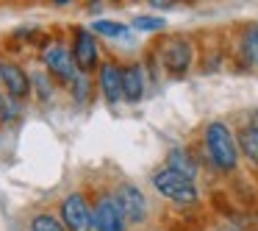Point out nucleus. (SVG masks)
Returning a JSON list of instances; mask_svg holds the SVG:
<instances>
[{
    "label": "nucleus",
    "mask_w": 258,
    "mask_h": 231,
    "mask_svg": "<svg viewBox=\"0 0 258 231\" xmlns=\"http://www.w3.org/2000/svg\"><path fill=\"white\" fill-rule=\"evenodd\" d=\"M58 212H61V223L67 231H95V225H92V201L84 192H70L58 203Z\"/></svg>",
    "instance_id": "nucleus-3"
},
{
    "label": "nucleus",
    "mask_w": 258,
    "mask_h": 231,
    "mask_svg": "<svg viewBox=\"0 0 258 231\" xmlns=\"http://www.w3.org/2000/svg\"><path fill=\"white\" fill-rule=\"evenodd\" d=\"M167 167L175 170V173H180V175H186V178H191V181H195L197 170H200V167H197V162L191 159V153L186 151V148H175V151H169Z\"/></svg>",
    "instance_id": "nucleus-12"
},
{
    "label": "nucleus",
    "mask_w": 258,
    "mask_h": 231,
    "mask_svg": "<svg viewBox=\"0 0 258 231\" xmlns=\"http://www.w3.org/2000/svg\"><path fill=\"white\" fill-rule=\"evenodd\" d=\"M0 89H3V95L14 98V101H23V98L31 95V75L17 62L0 56Z\"/></svg>",
    "instance_id": "nucleus-7"
},
{
    "label": "nucleus",
    "mask_w": 258,
    "mask_h": 231,
    "mask_svg": "<svg viewBox=\"0 0 258 231\" xmlns=\"http://www.w3.org/2000/svg\"><path fill=\"white\" fill-rule=\"evenodd\" d=\"M236 145L241 148L247 162L258 167V125H252V123L244 125V128L239 131V142H236Z\"/></svg>",
    "instance_id": "nucleus-13"
},
{
    "label": "nucleus",
    "mask_w": 258,
    "mask_h": 231,
    "mask_svg": "<svg viewBox=\"0 0 258 231\" xmlns=\"http://www.w3.org/2000/svg\"><path fill=\"white\" fill-rule=\"evenodd\" d=\"M206 153H208L214 167L222 170V173H233L239 167V145H236V136L219 120L206 125Z\"/></svg>",
    "instance_id": "nucleus-1"
},
{
    "label": "nucleus",
    "mask_w": 258,
    "mask_h": 231,
    "mask_svg": "<svg viewBox=\"0 0 258 231\" xmlns=\"http://www.w3.org/2000/svg\"><path fill=\"white\" fill-rule=\"evenodd\" d=\"M92 225H95V231H128V223H125L111 192H100L92 201Z\"/></svg>",
    "instance_id": "nucleus-6"
},
{
    "label": "nucleus",
    "mask_w": 258,
    "mask_h": 231,
    "mask_svg": "<svg viewBox=\"0 0 258 231\" xmlns=\"http://www.w3.org/2000/svg\"><path fill=\"white\" fill-rule=\"evenodd\" d=\"M70 92H73L75 103H89V95H92V78L89 73H78L73 81H70Z\"/></svg>",
    "instance_id": "nucleus-15"
},
{
    "label": "nucleus",
    "mask_w": 258,
    "mask_h": 231,
    "mask_svg": "<svg viewBox=\"0 0 258 231\" xmlns=\"http://www.w3.org/2000/svg\"><path fill=\"white\" fill-rule=\"evenodd\" d=\"M97 86L108 103H119L122 101V67L117 62H103L97 73Z\"/></svg>",
    "instance_id": "nucleus-10"
},
{
    "label": "nucleus",
    "mask_w": 258,
    "mask_h": 231,
    "mask_svg": "<svg viewBox=\"0 0 258 231\" xmlns=\"http://www.w3.org/2000/svg\"><path fill=\"white\" fill-rule=\"evenodd\" d=\"M111 195H114V201H117L119 212H122L125 223L128 225L145 223V217H147V198H145V192H142L139 187L125 181V184H119Z\"/></svg>",
    "instance_id": "nucleus-5"
},
{
    "label": "nucleus",
    "mask_w": 258,
    "mask_h": 231,
    "mask_svg": "<svg viewBox=\"0 0 258 231\" xmlns=\"http://www.w3.org/2000/svg\"><path fill=\"white\" fill-rule=\"evenodd\" d=\"M70 51H73V59H75L81 73H89V70L97 67V62H100L97 42L86 28H75V39H73V48H70Z\"/></svg>",
    "instance_id": "nucleus-9"
},
{
    "label": "nucleus",
    "mask_w": 258,
    "mask_h": 231,
    "mask_svg": "<svg viewBox=\"0 0 258 231\" xmlns=\"http://www.w3.org/2000/svg\"><path fill=\"white\" fill-rule=\"evenodd\" d=\"M31 89H36V95L39 98H53V84H50V75H47V70H36L34 75H31Z\"/></svg>",
    "instance_id": "nucleus-18"
},
{
    "label": "nucleus",
    "mask_w": 258,
    "mask_h": 231,
    "mask_svg": "<svg viewBox=\"0 0 258 231\" xmlns=\"http://www.w3.org/2000/svg\"><path fill=\"white\" fill-rule=\"evenodd\" d=\"M31 231H67V228H64V223L56 217V214L42 212V214H36V217L31 220Z\"/></svg>",
    "instance_id": "nucleus-17"
},
{
    "label": "nucleus",
    "mask_w": 258,
    "mask_h": 231,
    "mask_svg": "<svg viewBox=\"0 0 258 231\" xmlns=\"http://www.w3.org/2000/svg\"><path fill=\"white\" fill-rule=\"evenodd\" d=\"M191 56H195L191 42L183 39V36H172L161 45V62L172 75H183L191 67Z\"/></svg>",
    "instance_id": "nucleus-8"
},
{
    "label": "nucleus",
    "mask_w": 258,
    "mask_h": 231,
    "mask_svg": "<svg viewBox=\"0 0 258 231\" xmlns=\"http://www.w3.org/2000/svg\"><path fill=\"white\" fill-rule=\"evenodd\" d=\"M92 31L108 36V39H128L131 36V28L117 23V20H97V23H92Z\"/></svg>",
    "instance_id": "nucleus-14"
},
{
    "label": "nucleus",
    "mask_w": 258,
    "mask_h": 231,
    "mask_svg": "<svg viewBox=\"0 0 258 231\" xmlns=\"http://www.w3.org/2000/svg\"><path fill=\"white\" fill-rule=\"evenodd\" d=\"M42 62H45V67H47V75L64 81V84H70V81L81 73L75 59H73V51H70L64 42H47L45 51H42Z\"/></svg>",
    "instance_id": "nucleus-4"
},
{
    "label": "nucleus",
    "mask_w": 258,
    "mask_h": 231,
    "mask_svg": "<svg viewBox=\"0 0 258 231\" xmlns=\"http://www.w3.org/2000/svg\"><path fill=\"white\" fill-rule=\"evenodd\" d=\"M241 51H244L247 62L252 64V67L258 70V23L250 25V28L244 31V39H241Z\"/></svg>",
    "instance_id": "nucleus-16"
},
{
    "label": "nucleus",
    "mask_w": 258,
    "mask_h": 231,
    "mask_svg": "<svg viewBox=\"0 0 258 231\" xmlns=\"http://www.w3.org/2000/svg\"><path fill=\"white\" fill-rule=\"evenodd\" d=\"M164 17H150V14H139L134 17V28L136 31H161L164 28Z\"/></svg>",
    "instance_id": "nucleus-19"
},
{
    "label": "nucleus",
    "mask_w": 258,
    "mask_h": 231,
    "mask_svg": "<svg viewBox=\"0 0 258 231\" xmlns=\"http://www.w3.org/2000/svg\"><path fill=\"white\" fill-rule=\"evenodd\" d=\"M153 187H156L167 201L178 203V206H195V203L200 201V192H197L195 181L180 175V173H175V170H169V167H161V170L153 173Z\"/></svg>",
    "instance_id": "nucleus-2"
},
{
    "label": "nucleus",
    "mask_w": 258,
    "mask_h": 231,
    "mask_svg": "<svg viewBox=\"0 0 258 231\" xmlns=\"http://www.w3.org/2000/svg\"><path fill=\"white\" fill-rule=\"evenodd\" d=\"M145 95V73H142V64H131L122 70V101H142Z\"/></svg>",
    "instance_id": "nucleus-11"
}]
</instances>
